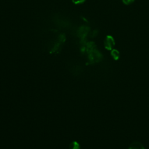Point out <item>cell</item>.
Masks as SVG:
<instances>
[{
	"label": "cell",
	"instance_id": "obj_1",
	"mask_svg": "<svg viewBox=\"0 0 149 149\" xmlns=\"http://www.w3.org/2000/svg\"><path fill=\"white\" fill-rule=\"evenodd\" d=\"M115 45V41L112 36H107L104 40V47L108 49L111 51Z\"/></svg>",
	"mask_w": 149,
	"mask_h": 149
},
{
	"label": "cell",
	"instance_id": "obj_3",
	"mask_svg": "<svg viewBox=\"0 0 149 149\" xmlns=\"http://www.w3.org/2000/svg\"><path fill=\"white\" fill-rule=\"evenodd\" d=\"M111 55L115 60H118L120 57V53L118 49H112L111 51Z\"/></svg>",
	"mask_w": 149,
	"mask_h": 149
},
{
	"label": "cell",
	"instance_id": "obj_2",
	"mask_svg": "<svg viewBox=\"0 0 149 149\" xmlns=\"http://www.w3.org/2000/svg\"><path fill=\"white\" fill-rule=\"evenodd\" d=\"M128 149H145L143 145L138 141H134L130 144Z\"/></svg>",
	"mask_w": 149,
	"mask_h": 149
},
{
	"label": "cell",
	"instance_id": "obj_4",
	"mask_svg": "<svg viewBox=\"0 0 149 149\" xmlns=\"http://www.w3.org/2000/svg\"><path fill=\"white\" fill-rule=\"evenodd\" d=\"M69 149H80V148L77 142L73 141L69 145Z\"/></svg>",
	"mask_w": 149,
	"mask_h": 149
},
{
	"label": "cell",
	"instance_id": "obj_6",
	"mask_svg": "<svg viewBox=\"0 0 149 149\" xmlns=\"http://www.w3.org/2000/svg\"><path fill=\"white\" fill-rule=\"evenodd\" d=\"M86 0H72L73 2L75 4H81L85 2Z\"/></svg>",
	"mask_w": 149,
	"mask_h": 149
},
{
	"label": "cell",
	"instance_id": "obj_5",
	"mask_svg": "<svg viewBox=\"0 0 149 149\" xmlns=\"http://www.w3.org/2000/svg\"><path fill=\"white\" fill-rule=\"evenodd\" d=\"M134 0H122V2L126 5H130L131 3H132L133 2H134Z\"/></svg>",
	"mask_w": 149,
	"mask_h": 149
}]
</instances>
